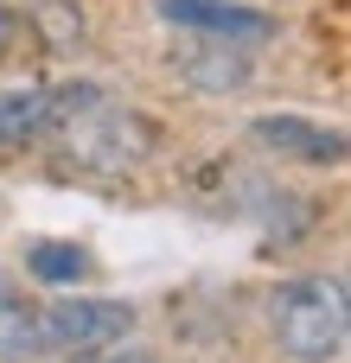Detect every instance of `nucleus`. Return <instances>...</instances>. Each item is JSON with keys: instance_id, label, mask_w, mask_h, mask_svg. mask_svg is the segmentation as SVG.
I'll use <instances>...</instances> for the list:
<instances>
[{"instance_id": "obj_1", "label": "nucleus", "mask_w": 351, "mask_h": 363, "mask_svg": "<svg viewBox=\"0 0 351 363\" xmlns=\"http://www.w3.org/2000/svg\"><path fill=\"white\" fill-rule=\"evenodd\" d=\"M38 140H51L58 166H77V172H134L147 153H153V121L141 108H122L109 89H51L45 96V121H38Z\"/></svg>"}, {"instance_id": "obj_2", "label": "nucleus", "mask_w": 351, "mask_h": 363, "mask_svg": "<svg viewBox=\"0 0 351 363\" xmlns=\"http://www.w3.org/2000/svg\"><path fill=\"white\" fill-rule=\"evenodd\" d=\"M269 325H275V345L294 363H339L351 338V306L345 287L333 274H307V281H288L275 300H269Z\"/></svg>"}, {"instance_id": "obj_3", "label": "nucleus", "mask_w": 351, "mask_h": 363, "mask_svg": "<svg viewBox=\"0 0 351 363\" xmlns=\"http://www.w3.org/2000/svg\"><path fill=\"white\" fill-rule=\"evenodd\" d=\"M134 332V313L122 300H51L38 313V345L64 357H90L102 345H122Z\"/></svg>"}, {"instance_id": "obj_4", "label": "nucleus", "mask_w": 351, "mask_h": 363, "mask_svg": "<svg viewBox=\"0 0 351 363\" xmlns=\"http://www.w3.org/2000/svg\"><path fill=\"white\" fill-rule=\"evenodd\" d=\"M160 13L185 32H205V38H269L275 32L269 13H249V6H230V0H160Z\"/></svg>"}, {"instance_id": "obj_5", "label": "nucleus", "mask_w": 351, "mask_h": 363, "mask_svg": "<svg viewBox=\"0 0 351 363\" xmlns=\"http://www.w3.org/2000/svg\"><path fill=\"white\" fill-rule=\"evenodd\" d=\"M256 140H262V147H275V153L313 160V166H333V160H345V140H339L333 128H313V121H301V115H262V121H256Z\"/></svg>"}, {"instance_id": "obj_6", "label": "nucleus", "mask_w": 351, "mask_h": 363, "mask_svg": "<svg viewBox=\"0 0 351 363\" xmlns=\"http://www.w3.org/2000/svg\"><path fill=\"white\" fill-rule=\"evenodd\" d=\"M173 57H179V70H185L198 89H243V83L256 77L243 51H224V38H211V45H198V38H192V45H179Z\"/></svg>"}, {"instance_id": "obj_7", "label": "nucleus", "mask_w": 351, "mask_h": 363, "mask_svg": "<svg viewBox=\"0 0 351 363\" xmlns=\"http://www.w3.org/2000/svg\"><path fill=\"white\" fill-rule=\"evenodd\" d=\"M45 345H38V313L19 300V287L0 274V357L6 363H26V357H38Z\"/></svg>"}, {"instance_id": "obj_8", "label": "nucleus", "mask_w": 351, "mask_h": 363, "mask_svg": "<svg viewBox=\"0 0 351 363\" xmlns=\"http://www.w3.org/2000/svg\"><path fill=\"white\" fill-rule=\"evenodd\" d=\"M45 96H51V89H0V147H26V140H38Z\"/></svg>"}, {"instance_id": "obj_9", "label": "nucleus", "mask_w": 351, "mask_h": 363, "mask_svg": "<svg viewBox=\"0 0 351 363\" xmlns=\"http://www.w3.org/2000/svg\"><path fill=\"white\" fill-rule=\"evenodd\" d=\"M83 249H64V242H38L32 249V274L38 281H51V287H64V281H83Z\"/></svg>"}, {"instance_id": "obj_10", "label": "nucleus", "mask_w": 351, "mask_h": 363, "mask_svg": "<svg viewBox=\"0 0 351 363\" xmlns=\"http://www.w3.org/2000/svg\"><path fill=\"white\" fill-rule=\"evenodd\" d=\"M77 363H153V351H134L122 338V345H102V351H90V357H77Z\"/></svg>"}, {"instance_id": "obj_11", "label": "nucleus", "mask_w": 351, "mask_h": 363, "mask_svg": "<svg viewBox=\"0 0 351 363\" xmlns=\"http://www.w3.org/2000/svg\"><path fill=\"white\" fill-rule=\"evenodd\" d=\"M13 38H19V13H13V6H6V0H0V51H6V45H13Z\"/></svg>"}]
</instances>
